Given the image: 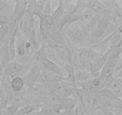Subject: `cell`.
<instances>
[{"label":"cell","mask_w":122,"mask_h":115,"mask_svg":"<svg viewBox=\"0 0 122 115\" xmlns=\"http://www.w3.org/2000/svg\"><path fill=\"white\" fill-rule=\"evenodd\" d=\"M28 8V1H18L15 3L13 9V18L17 23H19L26 12Z\"/></svg>","instance_id":"cell-2"},{"label":"cell","mask_w":122,"mask_h":115,"mask_svg":"<svg viewBox=\"0 0 122 115\" xmlns=\"http://www.w3.org/2000/svg\"><path fill=\"white\" fill-rule=\"evenodd\" d=\"M101 85V81L100 79L98 77H95L93 78L91 82V86L93 88H97Z\"/></svg>","instance_id":"cell-17"},{"label":"cell","mask_w":122,"mask_h":115,"mask_svg":"<svg viewBox=\"0 0 122 115\" xmlns=\"http://www.w3.org/2000/svg\"><path fill=\"white\" fill-rule=\"evenodd\" d=\"M101 110L103 112L104 115H116V114L111 111L110 109L106 107H100Z\"/></svg>","instance_id":"cell-18"},{"label":"cell","mask_w":122,"mask_h":115,"mask_svg":"<svg viewBox=\"0 0 122 115\" xmlns=\"http://www.w3.org/2000/svg\"><path fill=\"white\" fill-rule=\"evenodd\" d=\"M91 74L86 72V71H77L75 73L73 74L72 77L71 79L72 80V81L76 82V81H80V80H86L87 78H89Z\"/></svg>","instance_id":"cell-9"},{"label":"cell","mask_w":122,"mask_h":115,"mask_svg":"<svg viewBox=\"0 0 122 115\" xmlns=\"http://www.w3.org/2000/svg\"><path fill=\"white\" fill-rule=\"evenodd\" d=\"M92 115V114L90 113L87 112V113H86L85 115Z\"/></svg>","instance_id":"cell-23"},{"label":"cell","mask_w":122,"mask_h":115,"mask_svg":"<svg viewBox=\"0 0 122 115\" xmlns=\"http://www.w3.org/2000/svg\"><path fill=\"white\" fill-rule=\"evenodd\" d=\"M10 86L13 91L15 92L20 91L24 86V80L22 77L16 76L11 80L10 82Z\"/></svg>","instance_id":"cell-7"},{"label":"cell","mask_w":122,"mask_h":115,"mask_svg":"<svg viewBox=\"0 0 122 115\" xmlns=\"http://www.w3.org/2000/svg\"><path fill=\"white\" fill-rule=\"evenodd\" d=\"M35 110V107L32 105H27L17 111V113L19 115H28L32 113Z\"/></svg>","instance_id":"cell-14"},{"label":"cell","mask_w":122,"mask_h":115,"mask_svg":"<svg viewBox=\"0 0 122 115\" xmlns=\"http://www.w3.org/2000/svg\"><path fill=\"white\" fill-rule=\"evenodd\" d=\"M109 109L113 111L116 115L122 113V101L121 99H118L111 101V105Z\"/></svg>","instance_id":"cell-10"},{"label":"cell","mask_w":122,"mask_h":115,"mask_svg":"<svg viewBox=\"0 0 122 115\" xmlns=\"http://www.w3.org/2000/svg\"><path fill=\"white\" fill-rule=\"evenodd\" d=\"M41 62L43 66L48 71L53 73L60 76H62L64 75V73H63L62 69L57 64L48 60L47 59H44Z\"/></svg>","instance_id":"cell-4"},{"label":"cell","mask_w":122,"mask_h":115,"mask_svg":"<svg viewBox=\"0 0 122 115\" xmlns=\"http://www.w3.org/2000/svg\"><path fill=\"white\" fill-rule=\"evenodd\" d=\"M0 89H1V83H0Z\"/></svg>","instance_id":"cell-25"},{"label":"cell","mask_w":122,"mask_h":115,"mask_svg":"<svg viewBox=\"0 0 122 115\" xmlns=\"http://www.w3.org/2000/svg\"><path fill=\"white\" fill-rule=\"evenodd\" d=\"M5 5V1H0V10L3 9Z\"/></svg>","instance_id":"cell-21"},{"label":"cell","mask_w":122,"mask_h":115,"mask_svg":"<svg viewBox=\"0 0 122 115\" xmlns=\"http://www.w3.org/2000/svg\"><path fill=\"white\" fill-rule=\"evenodd\" d=\"M97 14L94 11L92 10V9H87L86 10H84L83 13L82 14V18L85 21H90V20H92L95 16L97 15Z\"/></svg>","instance_id":"cell-13"},{"label":"cell","mask_w":122,"mask_h":115,"mask_svg":"<svg viewBox=\"0 0 122 115\" xmlns=\"http://www.w3.org/2000/svg\"><path fill=\"white\" fill-rule=\"evenodd\" d=\"M10 19L9 16L4 15H0V26L9 24L10 23Z\"/></svg>","instance_id":"cell-16"},{"label":"cell","mask_w":122,"mask_h":115,"mask_svg":"<svg viewBox=\"0 0 122 115\" xmlns=\"http://www.w3.org/2000/svg\"><path fill=\"white\" fill-rule=\"evenodd\" d=\"M45 53L46 59L50 61L53 62L55 64H57L60 67H64V64L59 59L57 55H56V50L55 49L50 47H45Z\"/></svg>","instance_id":"cell-5"},{"label":"cell","mask_w":122,"mask_h":115,"mask_svg":"<svg viewBox=\"0 0 122 115\" xmlns=\"http://www.w3.org/2000/svg\"><path fill=\"white\" fill-rule=\"evenodd\" d=\"M101 94L102 97L106 98L107 99L110 101L111 102L116 100V99H120V98H117L110 89L106 88H104L102 89Z\"/></svg>","instance_id":"cell-12"},{"label":"cell","mask_w":122,"mask_h":115,"mask_svg":"<svg viewBox=\"0 0 122 115\" xmlns=\"http://www.w3.org/2000/svg\"><path fill=\"white\" fill-rule=\"evenodd\" d=\"M122 115V113H118V114H117V115Z\"/></svg>","instance_id":"cell-24"},{"label":"cell","mask_w":122,"mask_h":115,"mask_svg":"<svg viewBox=\"0 0 122 115\" xmlns=\"http://www.w3.org/2000/svg\"><path fill=\"white\" fill-rule=\"evenodd\" d=\"M64 13H65V9H64V1H59L58 6L53 13L52 17H53L55 21H57L64 16Z\"/></svg>","instance_id":"cell-8"},{"label":"cell","mask_w":122,"mask_h":115,"mask_svg":"<svg viewBox=\"0 0 122 115\" xmlns=\"http://www.w3.org/2000/svg\"><path fill=\"white\" fill-rule=\"evenodd\" d=\"M120 99H121V100H122V98H120Z\"/></svg>","instance_id":"cell-26"},{"label":"cell","mask_w":122,"mask_h":115,"mask_svg":"<svg viewBox=\"0 0 122 115\" xmlns=\"http://www.w3.org/2000/svg\"><path fill=\"white\" fill-rule=\"evenodd\" d=\"M0 58L1 59L2 65L4 68L11 61L8 45H3L0 47Z\"/></svg>","instance_id":"cell-6"},{"label":"cell","mask_w":122,"mask_h":115,"mask_svg":"<svg viewBox=\"0 0 122 115\" xmlns=\"http://www.w3.org/2000/svg\"><path fill=\"white\" fill-rule=\"evenodd\" d=\"M43 14L46 15H49V16H52V9H51L50 1H46V3L44 4L43 9Z\"/></svg>","instance_id":"cell-15"},{"label":"cell","mask_w":122,"mask_h":115,"mask_svg":"<svg viewBox=\"0 0 122 115\" xmlns=\"http://www.w3.org/2000/svg\"><path fill=\"white\" fill-rule=\"evenodd\" d=\"M59 115H68L67 112H66L65 110H63V111H61L59 113Z\"/></svg>","instance_id":"cell-22"},{"label":"cell","mask_w":122,"mask_h":115,"mask_svg":"<svg viewBox=\"0 0 122 115\" xmlns=\"http://www.w3.org/2000/svg\"><path fill=\"white\" fill-rule=\"evenodd\" d=\"M16 34V33H15ZM9 54H10V61H12L16 59V48H15V34L11 38L8 44Z\"/></svg>","instance_id":"cell-11"},{"label":"cell","mask_w":122,"mask_h":115,"mask_svg":"<svg viewBox=\"0 0 122 115\" xmlns=\"http://www.w3.org/2000/svg\"><path fill=\"white\" fill-rule=\"evenodd\" d=\"M65 111L67 112L68 115H78V114H77V111H76V108L72 109H70V110H65Z\"/></svg>","instance_id":"cell-19"},{"label":"cell","mask_w":122,"mask_h":115,"mask_svg":"<svg viewBox=\"0 0 122 115\" xmlns=\"http://www.w3.org/2000/svg\"><path fill=\"white\" fill-rule=\"evenodd\" d=\"M27 40L24 38L20 31L19 34L17 33L16 30L15 34V48H16V58L20 64L24 65L25 63L28 61L30 53L32 50L26 47Z\"/></svg>","instance_id":"cell-1"},{"label":"cell","mask_w":122,"mask_h":115,"mask_svg":"<svg viewBox=\"0 0 122 115\" xmlns=\"http://www.w3.org/2000/svg\"><path fill=\"white\" fill-rule=\"evenodd\" d=\"M23 68L24 65H22L15 61H12L4 68L3 74L7 77H10L20 73Z\"/></svg>","instance_id":"cell-3"},{"label":"cell","mask_w":122,"mask_h":115,"mask_svg":"<svg viewBox=\"0 0 122 115\" xmlns=\"http://www.w3.org/2000/svg\"><path fill=\"white\" fill-rule=\"evenodd\" d=\"M93 115H104V113H103V112L102 111V110H101L100 108H99V109H97V110L95 111V113L94 114H93Z\"/></svg>","instance_id":"cell-20"}]
</instances>
